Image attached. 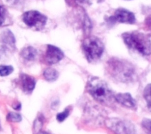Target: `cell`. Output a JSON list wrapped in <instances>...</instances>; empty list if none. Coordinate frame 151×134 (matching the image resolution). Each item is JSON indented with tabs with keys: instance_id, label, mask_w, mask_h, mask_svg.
Listing matches in <instances>:
<instances>
[{
	"instance_id": "52a82bcc",
	"label": "cell",
	"mask_w": 151,
	"mask_h": 134,
	"mask_svg": "<svg viewBox=\"0 0 151 134\" xmlns=\"http://www.w3.org/2000/svg\"><path fill=\"white\" fill-rule=\"evenodd\" d=\"M110 19H111V21L120 23H129V24H133L136 21L135 20V15L131 11L126 9H117L115 11L114 15Z\"/></svg>"
},
{
	"instance_id": "44dd1931",
	"label": "cell",
	"mask_w": 151,
	"mask_h": 134,
	"mask_svg": "<svg viewBox=\"0 0 151 134\" xmlns=\"http://www.w3.org/2000/svg\"><path fill=\"white\" fill-rule=\"evenodd\" d=\"M0 128H1V127H0Z\"/></svg>"
},
{
	"instance_id": "5bb4252c",
	"label": "cell",
	"mask_w": 151,
	"mask_h": 134,
	"mask_svg": "<svg viewBox=\"0 0 151 134\" xmlns=\"http://www.w3.org/2000/svg\"><path fill=\"white\" fill-rule=\"evenodd\" d=\"M13 68L11 66L1 65L0 66V76H8L9 74L12 73Z\"/></svg>"
},
{
	"instance_id": "ba28073f",
	"label": "cell",
	"mask_w": 151,
	"mask_h": 134,
	"mask_svg": "<svg viewBox=\"0 0 151 134\" xmlns=\"http://www.w3.org/2000/svg\"><path fill=\"white\" fill-rule=\"evenodd\" d=\"M63 56H64L63 55V52L59 48L55 47V46H52V45L47 46L45 59H46V62L48 64H55V63L59 62L61 59L63 58Z\"/></svg>"
},
{
	"instance_id": "ffe728a7",
	"label": "cell",
	"mask_w": 151,
	"mask_h": 134,
	"mask_svg": "<svg viewBox=\"0 0 151 134\" xmlns=\"http://www.w3.org/2000/svg\"><path fill=\"white\" fill-rule=\"evenodd\" d=\"M39 134H47L46 132H39Z\"/></svg>"
},
{
	"instance_id": "5b68a950",
	"label": "cell",
	"mask_w": 151,
	"mask_h": 134,
	"mask_svg": "<svg viewBox=\"0 0 151 134\" xmlns=\"http://www.w3.org/2000/svg\"><path fill=\"white\" fill-rule=\"evenodd\" d=\"M108 123L111 130L116 134H136L135 128L131 123L118 119H111Z\"/></svg>"
},
{
	"instance_id": "d6986e66",
	"label": "cell",
	"mask_w": 151,
	"mask_h": 134,
	"mask_svg": "<svg viewBox=\"0 0 151 134\" xmlns=\"http://www.w3.org/2000/svg\"><path fill=\"white\" fill-rule=\"evenodd\" d=\"M75 1H77V2H80V3H83V2H86L87 0H75Z\"/></svg>"
},
{
	"instance_id": "ac0fdd59",
	"label": "cell",
	"mask_w": 151,
	"mask_h": 134,
	"mask_svg": "<svg viewBox=\"0 0 151 134\" xmlns=\"http://www.w3.org/2000/svg\"><path fill=\"white\" fill-rule=\"evenodd\" d=\"M5 17H6V10H5V8L3 6L0 5V25L4 22Z\"/></svg>"
},
{
	"instance_id": "3957f363",
	"label": "cell",
	"mask_w": 151,
	"mask_h": 134,
	"mask_svg": "<svg viewBox=\"0 0 151 134\" xmlns=\"http://www.w3.org/2000/svg\"><path fill=\"white\" fill-rule=\"evenodd\" d=\"M82 48L85 57L90 62L98 60L104 51V46L102 42L96 37H87L83 41Z\"/></svg>"
},
{
	"instance_id": "8fae6325",
	"label": "cell",
	"mask_w": 151,
	"mask_h": 134,
	"mask_svg": "<svg viewBox=\"0 0 151 134\" xmlns=\"http://www.w3.org/2000/svg\"><path fill=\"white\" fill-rule=\"evenodd\" d=\"M21 56L27 61L34 60L35 57H36V50L33 47H31V46H27V47H25L24 49L22 50Z\"/></svg>"
},
{
	"instance_id": "8992f818",
	"label": "cell",
	"mask_w": 151,
	"mask_h": 134,
	"mask_svg": "<svg viewBox=\"0 0 151 134\" xmlns=\"http://www.w3.org/2000/svg\"><path fill=\"white\" fill-rule=\"evenodd\" d=\"M122 64L123 62H121V61H113V63L111 64L112 73H113V76L117 77L119 80L127 81L128 77L131 76V72L127 68V65H122Z\"/></svg>"
},
{
	"instance_id": "2e32d148",
	"label": "cell",
	"mask_w": 151,
	"mask_h": 134,
	"mask_svg": "<svg viewBox=\"0 0 151 134\" xmlns=\"http://www.w3.org/2000/svg\"><path fill=\"white\" fill-rule=\"evenodd\" d=\"M69 112H70V108H67V109H65L64 111L58 113L57 116H56V118H57V121H59V122H62V121H64L66 118L68 117Z\"/></svg>"
},
{
	"instance_id": "30bf717a",
	"label": "cell",
	"mask_w": 151,
	"mask_h": 134,
	"mask_svg": "<svg viewBox=\"0 0 151 134\" xmlns=\"http://www.w3.org/2000/svg\"><path fill=\"white\" fill-rule=\"evenodd\" d=\"M21 80V88L26 93H31L35 87V79L31 76H28L27 74H21L20 76Z\"/></svg>"
},
{
	"instance_id": "4fadbf2b",
	"label": "cell",
	"mask_w": 151,
	"mask_h": 134,
	"mask_svg": "<svg viewBox=\"0 0 151 134\" xmlns=\"http://www.w3.org/2000/svg\"><path fill=\"white\" fill-rule=\"evenodd\" d=\"M143 96H144L145 100H146L148 109L151 111V84H148L144 89L143 92Z\"/></svg>"
},
{
	"instance_id": "9a60e30c",
	"label": "cell",
	"mask_w": 151,
	"mask_h": 134,
	"mask_svg": "<svg viewBox=\"0 0 151 134\" xmlns=\"http://www.w3.org/2000/svg\"><path fill=\"white\" fill-rule=\"evenodd\" d=\"M7 119L9 121H11V122H20L22 119V117H21V115L18 114V113L10 112V113H8V115H7Z\"/></svg>"
},
{
	"instance_id": "7c38bea8",
	"label": "cell",
	"mask_w": 151,
	"mask_h": 134,
	"mask_svg": "<svg viewBox=\"0 0 151 134\" xmlns=\"http://www.w3.org/2000/svg\"><path fill=\"white\" fill-rule=\"evenodd\" d=\"M43 76H44V78L47 81L53 82L57 79L58 72L53 68H47V69H45L44 72H43Z\"/></svg>"
},
{
	"instance_id": "277c9868",
	"label": "cell",
	"mask_w": 151,
	"mask_h": 134,
	"mask_svg": "<svg viewBox=\"0 0 151 134\" xmlns=\"http://www.w3.org/2000/svg\"><path fill=\"white\" fill-rule=\"evenodd\" d=\"M23 21L26 23L29 27H36V28H42L46 24L47 18L43 14L39 12L32 10V11H27L23 14Z\"/></svg>"
},
{
	"instance_id": "e0dca14e",
	"label": "cell",
	"mask_w": 151,
	"mask_h": 134,
	"mask_svg": "<svg viewBox=\"0 0 151 134\" xmlns=\"http://www.w3.org/2000/svg\"><path fill=\"white\" fill-rule=\"evenodd\" d=\"M142 127L144 128L147 134H151V120L145 119L142 121Z\"/></svg>"
},
{
	"instance_id": "7a4b0ae2",
	"label": "cell",
	"mask_w": 151,
	"mask_h": 134,
	"mask_svg": "<svg viewBox=\"0 0 151 134\" xmlns=\"http://www.w3.org/2000/svg\"><path fill=\"white\" fill-rule=\"evenodd\" d=\"M88 93L99 102H106L111 98V90L107 84L99 78H92L87 85Z\"/></svg>"
},
{
	"instance_id": "6da1fadb",
	"label": "cell",
	"mask_w": 151,
	"mask_h": 134,
	"mask_svg": "<svg viewBox=\"0 0 151 134\" xmlns=\"http://www.w3.org/2000/svg\"><path fill=\"white\" fill-rule=\"evenodd\" d=\"M123 40L130 49L139 52L142 55L151 54V37L140 32H129L123 34Z\"/></svg>"
},
{
	"instance_id": "9c48e42d",
	"label": "cell",
	"mask_w": 151,
	"mask_h": 134,
	"mask_svg": "<svg viewBox=\"0 0 151 134\" xmlns=\"http://www.w3.org/2000/svg\"><path fill=\"white\" fill-rule=\"evenodd\" d=\"M114 99L117 102L120 103L123 106L130 108V109H135L136 108V103H135L134 99L129 93H118L114 95Z\"/></svg>"
}]
</instances>
